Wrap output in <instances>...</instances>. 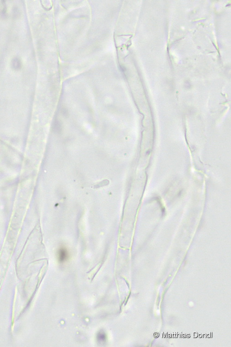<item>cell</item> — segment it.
<instances>
[{
  "label": "cell",
  "mask_w": 231,
  "mask_h": 347,
  "mask_svg": "<svg viewBox=\"0 0 231 347\" xmlns=\"http://www.w3.org/2000/svg\"><path fill=\"white\" fill-rule=\"evenodd\" d=\"M98 338L100 342H104L106 340V336L103 333H100L98 335Z\"/></svg>",
  "instance_id": "obj_3"
},
{
  "label": "cell",
  "mask_w": 231,
  "mask_h": 347,
  "mask_svg": "<svg viewBox=\"0 0 231 347\" xmlns=\"http://www.w3.org/2000/svg\"><path fill=\"white\" fill-rule=\"evenodd\" d=\"M58 256L60 262H63L66 261L69 257V255L66 249L64 248H61L59 250Z\"/></svg>",
  "instance_id": "obj_1"
},
{
  "label": "cell",
  "mask_w": 231,
  "mask_h": 347,
  "mask_svg": "<svg viewBox=\"0 0 231 347\" xmlns=\"http://www.w3.org/2000/svg\"><path fill=\"white\" fill-rule=\"evenodd\" d=\"M53 129L55 133H60L62 130V124L60 121L56 120L53 125Z\"/></svg>",
  "instance_id": "obj_2"
}]
</instances>
